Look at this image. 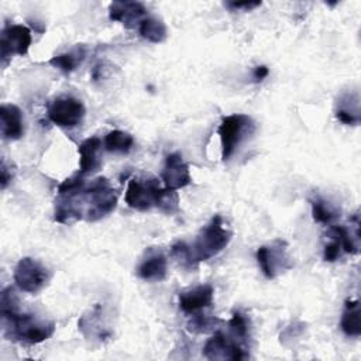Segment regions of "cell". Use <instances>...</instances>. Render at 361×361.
<instances>
[{
  "label": "cell",
  "instance_id": "1",
  "mask_svg": "<svg viewBox=\"0 0 361 361\" xmlns=\"http://www.w3.org/2000/svg\"><path fill=\"white\" fill-rule=\"evenodd\" d=\"M3 333L8 340L37 344L49 338L55 331L52 322L39 320L34 314L20 313L18 309L1 312Z\"/></svg>",
  "mask_w": 361,
  "mask_h": 361
},
{
  "label": "cell",
  "instance_id": "2",
  "mask_svg": "<svg viewBox=\"0 0 361 361\" xmlns=\"http://www.w3.org/2000/svg\"><path fill=\"white\" fill-rule=\"evenodd\" d=\"M231 240V231L224 226L223 217L216 214L197 234L190 251L195 262H202L221 252Z\"/></svg>",
  "mask_w": 361,
  "mask_h": 361
},
{
  "label": "cell",
  "instance_id": "3",
  "mask_svg": "<svg viewBox=\"0 0 361 361\" xmlns=\"http://www.w3.org/2000/svg\"><path fill=\"white\" fill-rule=\"evenodd\" d=\"M80 202L87 203L85 219L87 221H97L116 209L117 196L110 182L100 176L83 188L80 192Z\"/></svg>",
  "mask_w": 361,
  "mask_h": 361
},
{
  "label": "cell",
  "instance_id": "4",
  "mask_svg": "<svg viewBox=\"0 0 361 361\" xmlns=\"http://www.w3.org/2000/svg\"><path fill=\"white\" fill-rule=\"evenodd\" d=\"M254 121L247 114H231L221 120L219 135L221 142V158L227 161L247 135L254 133Z\"/></svg>",
  "mask_w": 361,
  "mask_h": 361
},
{
  "label": "cell",
  "instance_id": "5",
  "mask_svg": "<svg viewBox=\"0 0 361 361\" xmlns=\"http://www.w3.org/2000/svg\"><path fill=\"white\" fill-rule=\"evenodd\" d=\"M48 281V269L37 259L24 257L17 262L14 269V282L21 290L27 293H37L47 286Z\"/></svg>",
  "mask_w": 361,
  "mask_h": 361
},
{
  "label": "cell",
  "instance_id": "6",
  "mask_svg": "<svg viewBox=\"0 0 361 361\" xmlns=\"http://www.w3.org/2000/svg\"><path fill=\"white\" fill-rule=\"evenodd\" d=\"M257 261L262 274L268 279H274L279 274L292 268L290 258L286 252V244L282 240H275L268 245H261L257 250Z\"/></svg>",
  "mask_w": 361,
  "mask_h": 361
},
{
  "label": "cell",
  "instance_id": "7",
  "mask_svg": "<svg viewBox=\"0 0 361 361\" xmlns=\"http://www.w3.org/2000/svg\"><path fill=\"white\" fill-rule=\"evenodd\" d=\"M86 113L83 103L72 96H62L52 100L48 107V118L65 128H72L80 124Z\"/></svg>",
  "mask_w": 361,
  "mask_h": 361
},
{
  "label": "cell",
  "instance_id": "8",
  "mask_svg": "<svg viewBox=\"0 0 361 361\" xmlns=\"http://www.w3.org/2000/svg\"><path fill=\"white\" fill-rule=\"evenodd\" d=\"M159 182L155 178L138 179L131 178L126 189V203L140 212L149 210L155 206V196L159 189Z\"/></svg>",
  "mask_w": 361,
  "mask_h": 361
},
{
  "label": "cell",
  "instance_id": "9",
  "mask_svg": "<svg viewBox=\"0 0 361 361\" xmlns=\"http://www.w3.org/2000/svg\"><path fill=\"white\" fill-rule=\"evenodd\" d=\"M31 45V31L21 24H8L1 31V61L6 65L11 55H25Z\"/></svg>",
  "mask_w": 361,
  "mask_h": 361
},
{
  "label": "cell",
  "instance_id": "10",
  "mask_svg": "<svg viewBox=\"0 0 361 361\" xmlns=\"http://www.w3.org/2000/svg\"><path fill=\"white\" fill-rule=\"evenodd\" d=\"M203 354L209 360H233L238 361L245 358L244 350L237 341L228 338L224 333L217 331L212 336L203 348Z\"/></svg>",
  "mask_w": 361,
  "mask_h": 361
},
{
  "label": "cell",
  "instance_id": "11",
  "mask_svg": "<svg viewBox=\"0 0 361 361\" xmlns=\"http://www.w3.org/2000/svg\"><path fill=\"white\" fill-rule=\"evenodd\" d=\"M161 178L165 188L173 190L185 188L192 182L189 166L179 152H172L165 158Z\"/></svg>",
  "mask_w": 361,
  "mask_h": 361
},
{
  "label": "cell",
  "instance_id": "12",
  "mask_svg": "<svg viewBox=\"0 0 361 361\" xmlns=\"http://www.w3.org/2000/svg\"><path fill=\"white\" fill-rule=\"evenodd\" d=\"M148 17L145 6L140 1H113L109 6V18L133 28Z\"/></svg>",
  "mask_w": 361,
  "mask_h": 361
},
{
  "label": "cell",
  "instance_id": "13",
  "mask_svg": "<svg viewBox=\"0 0 361 361\" xmlns=\"http://www.w3.org/2000/svg\"><path fill=\"white\" fill-rule=\"evenodd\" d=\"M166 269L168 261L165 254L161 250L149 248L137 268V275L145 281H162L166 276Z\"/></svg>",
  "mask_w": 361,
  "mask_h": 361
},
{
  "label": "cell",
  "instance_id": "14",
  "mask_svg": "<svg viewBox=\"0 0 361 361\" xmlns=\"http://www.w3.org/2000/svg\"><path fill=\"white\" fill-rule=\"evenodd\" d=\"M213 295L214 290L212 285H199L179 293V306L185 313H196L212 305Z\"/></svg>",
  "mask_w": 361,
  "mask_h": 361
},
{
  "label": "cell",
  "instance_id": "15",
  "mask_svg": "<svg viewBox=\"0 0 361 361\" xmlns=\"http://www.w3.org/2000/svg\"><path fill=\"white\" fill-rule=\"evenodd\" d=\"M79 173L89 175L97 172L102 166V141L97 137L86 138L78 148Z\"/></svg>",
  "mask_w": 361,
  "mask_h": 361
},
{
  "label": "cell",
  "instance_id": "16",
  "mask_svg": "<svg viewBox=\"0 0 361 361\" xmlns=\"http://www.w3.org/2000/svg\"><path fill=\"white\" fill-rule=\"evenodd\" d=\"M1 135L4 140H18L24 134V116L16 104H1L0 107Z\"/></svg>",
  "mask_w": 361,
  "mask_h": 361
},
{
  "label": "cell",
  "instance_id": "17",
  "mask_svg": "<svg viewBox=\"0 0 361 361\" xmlns=\"http://www.w3.org/2000/svg\"><path fill=\"white\" fill-rule=\"evenodd\" d=\"M336 117L348 126L360 123V97L357 93H345L337 103Z\"/></svg>",
  "mask_w": 361,
  "mask_h": 361
},
{
  "label": "cell",
  "instance_id": "18",
  "mask_svg": "<svg viewBox=\"0 0 361 361\" xmlns=\"http://www.w3.org/2000/svg\"><path fill=\"white\" fill-rule=\"evenodd\" d=\"M360 303L358 300H345L344 312L341 314L340 327L348 337H358L361 334V323H360Z\"/></svg>",
  "mask_w": 361,
  "mask_h": 361
},
{
  "label": "cell",
  "instance_id": "19",
  "mask_svg": "<svg viewBox=\"0 0 361 361\" xmlns=\"http://www.w3.org/2000/svg\"><path fill=\"white\" fill-rule=\"evenodd\" d=\"M138 32L144 39L154 44L164 42L168 37L166 25L164 24L162 20H158L155 17L144 18L138 25Z\"/></svg>",
  "mask_w": 361,
  "mask_h": 361
},
{
  "label": "cell",
  "instance_id": "20",
  "mask_svg": "<svg viewBox=\"0 0 361 361\" xmlns=\"http://www.w3.org/2000/svg\"><path fill=\"white\" fill-rule=\"evenodd\" d=\"M134 145V138L131 134L121 131V130H113L107 133L104 137V148L109 152H118V154H127Z\"/></svg>",
  "mask_w": 361,
  "mask_h": 361
},
{
  "label": "cell",
  "instance_id": "21",
  "mask_svg": "<svg viewBox=\"0 0 361 361\" xmlns=\"http://www.w3.org/2000/svg\"><path fill=\"white\" fill-rule=\"evenodd\" d=\"M83 58H85V51L82 48H78V49L52 56L49 59V63L52 66L58 68L59 71H62L65 73H69V72L76 69V66L83 61Z\"/></svg>",
  "mask_w": 361,
  "mask_h": 361
},
{
  "label": "cell",
  "instance_id": "22",
  "mask_svg": "<svg viewBox=\"0 0 361 361\" xmlns=\"http://www.w3.org/2000/svg\"><path fill=\"white\" fill-rule=\"evenodd\" d=\"M155 207L166 214H175L179 212L178 193L173 189L159 188L155 196Z\"/></svg>",
  "mask_w": 361,
  "mask_h": 361
},
{
  "label": "cell",
  "instance_id": "23",
  "mask_svg": "<svg viewBox=\"0 0 361 361\" xmlns=\"http://www.w3.org/2000/svg\"><path fill=\"white\" fill-rule=\"evenodd\" d=\"M312 214H313L314 221L323 223V224L331 223L338 216L337 210L333 209L330 203H327L326 200L319 199V197L312 202Z\"/></svg>",
  "mask_w": 361,
  "mask_h": 361
},
{
  "label": "cell",
  "instance_id": "24",
  "mask_svg": "<svg viewBox=\"0 0 361 361\" xmlns=\"http://www.w3.org/2000/svg\"><path fill=\"white\" fill-rule=\"evenodd\" d=\"M171 255L178 261L179 265L185 268H193L196 267V262L193 259L190 245H188L185 241H178L171 248Z\"/></svg>",
  "mask_w": 361,
  "mask_h": 361
},
{
  "label": "cell",
  "instance_id": "25",
  "mask_svg": "<svg viewBox=\"0 0 361 361\" xmlns=\"http://www.w3.org/2000/svg\"><path fill=\"white\" fill-rule=\"evenodd\" d=\"M331 231L337 235V238L340 240L341 244V250L347 254H357L358 252V245L355 243V240L353 238L351 233L343 227V226H333Z\"/></svg>",
  "mask_w": 361,
  "mask_h": 361
},
{
  "label": "cell",
  "instance_id": "26",
  "mask_svg": "<svg viewBox=\"0 0 361 361\" xmlns=\"http://www.w3.org/2000/svg\"><path fill=\"white\" fill-rule=\"evenodd\" d=\"M230 330L233 331L234 337L245 340L248 336V322L247 317L244 314H241L240 312H234L233 317L228 322Z\"/></svg>",
  "mask_w": 361,
  "mask_h": 361
},
{
  "label": "cell",
  "instance_id": "27",
  "mask_svg": "<svg viewBox=\"0 0 361 361\" xmlns=\"http://www.w3.org/2000/svg\"><path fill=\"white\" fill-rule=\"evenodd\" d=\"M220 320L216 319V317H209V316H202V314H197L192 319V322L188 324L189 326V330L190 331H195V333H206L209 330H212Z\"/></svg>",
  "mask_w": 361,
  "mask_h": 361
},
{
  "label": "cell",
  "instance_id": "28",
  "mask_svg": "<svg viewBox=\"0 0 361 361\" xmlns=\"http://www.w3.org/2000/svg\"><path fill=\"white\" fill-rule=\"evenodd\" d=\"M340 251H341V244H340V240L337 238V235L334 234L333 241L324 247V252H323L324 261H327V262L336 261L340 257Z\"/></svg>",
  "mask_w": 361,
  "mask_h": 361
},
{
  "label": "cell",
  "instance_id": "29",
  "mask_svg": "<svg viewBox=\"0 0 361 361\" xmlns=\"http://www.w3.org/2000/svg\"><path fill=\"white\" fill-rule=\"evenodd\" d=\"M226 6L228 8H233V10H238V8L251 10L254 7L261 6V1H228V3H226Z\"/></svg>",
  "mask_w": 361,
  "mask_h": 361
},
{
  "label": "cell",
  "instance_id": "30",
  "mask_svg": "<svg viewBox=\"0 0 361 361\" xmlns=\"http://www.w3.org/2000/svg\"><path fill=\"white\" fill-rule=\"evenodd\" d=\"M13 179V173L8 171L6 161H1V168H0V182H1V189H6L8 182Z\"/></svg>",
  "mask_w": 361,
  "mask_h": 361
},
{
  "label": "cell",
  "instance_id": "31",
  "mask_svg": "<svg viewBox=\"0 0 361 361\" xmlns=\"http://www.w3.org/2000/svg\"><path fill=\"white\" fill-rule=\"evenodd\" d=\"M269 73V69L265 66V65H261V66H257L254 69V79L255 80H262L264 78H267Z\"/></svg>",
  "mask_w": 361,
  "mask_h": 361
}]
</instances>
